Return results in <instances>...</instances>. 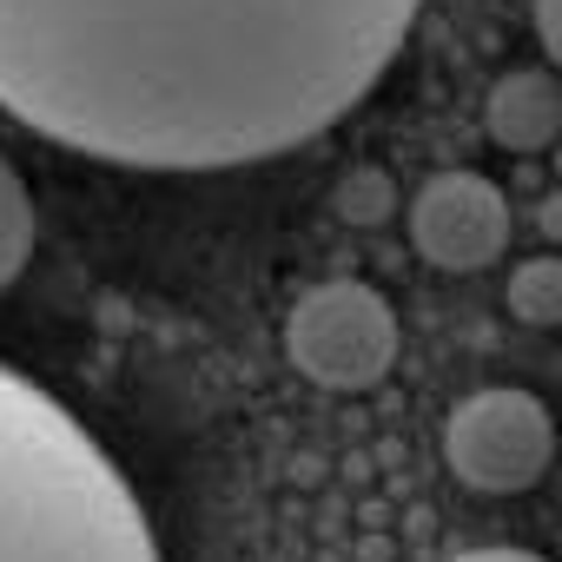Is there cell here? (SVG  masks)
I'll return each mask as SVG.
<instances>
[{"instance_id": "cell-1", "label": "cell", "mask_w": 562, "mask_h": 562, "mask_svg": "<svg viewBox=\"0 0 562 562\" xmlns=\"http://www.w3.org/2000/svg\"><path fill=\"white\" fill-rule=\"evenodd\" d=\"M424 0H0V106L139 166L218 172L345 120Z\"/></svg>"}, {"instance_id": "cell-2", "label": "cell", "mask_w": 562, "mask_h": 562, "mask_svg": "<svg viewBox=\"0 0 562 562\" xmlns=\"http://www.w3.org/2000/svg\"><path fill=\"white\" fill-rule=\"evenodd\" d=\"M0 562H159L113 457L21 371L0 364Z\"/></svg>"}, {"instance_id": "cell-3", "label": "cell", "mask_w": 562, "mask_h": 562, "mask_svg": "<svg viewBox=\"0 0 562 562\" xmlns=\"http://www.w3.org/2000/svg\"><path fill=\"white\" fill-rule=\"evenodd\" d=\"M397 345H404L397 312H391V299L378 285H364V278L312 285L285 318V358L318 391H371V384H384L391 364H397Z\"/></svg>"}, {"instance_id": "cell-4", "label": "cell", "mask_w": 562, "mask_h": 562, "mask_svg": "<svg viewBox=\"0 0 562 562\" xmlns=\"http://www.w3.org/2000/svg\"><path fill=\"white\" fill-rule=\"evenodd\" d=\"M443 457L457 483L483 496H522L555 463V417L536 391H516V384L470 391L443 424Z\"/></svg>"}, {"instance_id": "cell-5", "label": "cell", "mask_w": 562, "mask_h": 562, "mask_svg": "<svg viewBox=\"0 0 562 562\" xmlns=\"http://www.w3.org/2000/svg\"><path fill=\"white\" fill-rule=\"evenodd\" d=\"M509 245V199L483 172H437L411 199V251L437 271H483Z\"/></svg>"}, {"instance_id": "cell-6", "label": "cell", "mask_w": 562, "mask_h": 562, "mask_svg": "<svg viewBox=\"0 0 562 562\" xmlns=\"http://www.w3.org/2000/svg\"><path fill=\"white\" fill-rule=\"evenodd\" d=\"M483 126L503 153H549L562 139V80L555 74H503L483 100Z\"/></svg>"}, {"instance_id": "cell-7", "label": "cell", "mask_w": 562, "mask_h": 562, "mask_svg": "<svg viewBox=\"0 0 562 562\" xmlns=\"http://www.w3.org/2000/svg\"><path fill=\"white\" fill-rule=\"evenodd\" d=\"M34 232H41V218H34L27 179L8 166V153H0V292H8L14 278L27 271V258H34Z\"/></svg>"}, {"instance_id": "cell-8", "label": "cell", "mask_w": 562, "mask_h": 562, "mask_svg": "<svg viewBox=\"0 0 562 562\" xmlns=\"http://www.w3.org/2000/svg\"><path fill=\"white\" fill-rule=\"evenodd\" d=\"M509 312L536 331H555L562 325V258L542 251V258H522L509 271Z\"/></svg>"}, {"instance_id": "cell-9", "label": "cell", "mask_w": 562, "mask_h": 562, "mask_svg": "<svg viewBox=\"0 0 562 562\" xmlns=\"http://www.w3.org/2000/svg\"><path fill=\"white\" fill-rule=\"evenodd\" d=\"M338 218L345 225H384L391 212H397V186H391V172L384 166H358L345 186H338Z\"/></svg>"}, {"instance_id": "cell-10", "label": "cell", "mask_w": 562, "mask_h": 562, "mask_svg": "<svg viewBox=\"0 0 562 562\" xmlns=\"http://www.w3.org/2000/svg\"><path fill=\"white\" fill-rule=\"evenodd\" d=\"M536 34H542L549 67L562 74V0H536Z\"/></svg>"}, {"instance_id": "cell-11", "label": "cell", "mask_w": 562, "mask_h": 562, "mask_svg": "<svg viewBox=\"0 0 562 562\" xmlns=\"http://www.w3.org/2000/svg\"><path fill=\"white\" fill-rule=\"evenodd\" d=\"M536 232H542L549 245H562V192H549V199L536 205Z\"/></svg>"}, {"instance_id": "cell-12", "label": "cell", "mask_w": 562, "mask_h": 562, "mask_svg": "<svg viewBox=\"0 0 562 562\" xmlns=\"http://www.w3.org/2000/svg\"><path fill=\"white\" fill-rule=\"evenodd\" d=\"M450 562H542L529 549H470V555H450Z\"/></svg>"}]
</instances>
